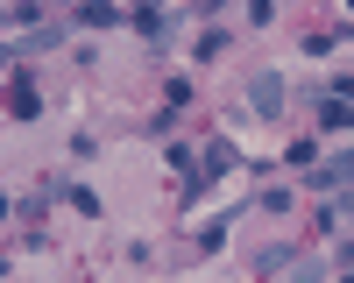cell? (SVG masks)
I'll use <instances>...</instances> for the list:
<instances>
[{
    "label": "cell",
    "mask_w": 354,
    "mask_h": 283,
    "mask_svg": "<svg viewBox=\"0 0 354 283\" xmlns=\"http://www.w3.org/2000/svg\"><path fill=\"white\" fill-rule=\"evenodd\" d=\"M283 99H290L283 71H255V78H248V113H255V121H277V113H283Z\"/></svg>",
    "instance_id": "cell-1"
},
{
    "label": "cell",
    "mask_w": 354,
    "mask_h": 283,
    "mask_svg": "<svg viewBox=\"0 0 354 283\" xmlns=\"http://www.w3.org/2000/svg\"><path fill=\"white\" fill-rule=\"evenodd\" d=\"M305 184H312V191H347V184H354V149H333V156L319 163Z\"/></svg>",
    "instance_id": "cell-2"
},
{
    "label": "cell",
    "mask_w": 354,
    "mask_h": 283,
    "mask_svg": "<svg viewBox=\"0 0 354 283\" xmlns=\"http://www.w3.org/2000/svg\"><path fill=\"white\" fill-rule=\"evenodd\" d=\"M8 113L15 121H36L43 99H36V78H28V64H15V85H8Z\"/></svg>",
    "instance_id": "cell-3"
},
{
    "label": "cell",
    "mask_w": 354,
    "mask_h": 283,
    "mask_svg": "<svg viewBox=\"0 0 354 283\" xmlns=\"http://www.w3.org/2000/svg\"><path fill=\"white\" fill-rule=\"evenodd\" d=\"M234 170V142L220 135V142H205V170H198V184H213V177H227Z\"/></svg>",
    "instance_id": "cell-4"
},
{
    "label": "cell",
    "mask_w": 354,
    "mask_h": 283,
    "mask_svg": "<svg viewBox=\"0 0 354 283\" xmlns=\"http://www.w3.org/2000/svg\"><path fill=\"white\" fill-rule=\"evenodd\" d=\"M319 121L340 135V128H354V106H347V99H326V106H319Z\"/></svg>",
    "instance_id": "cell-5"
},
{
    "label": "cell",
    "mask_w": 354,
    "mask_h": 283,
    "mask_svg": "<svg viewBox=\"0 0 354 283\" xmlns=\"http://www.w3.org/2000/svg\"><path fill=\"white\" fill-rule=\"evenodd\" d=\"M78 21H85V28H113V21H128V14H121V8H85Z\"/></svg>",
    "instance_id": "cell-6"
},
{
    "label": "cell",
    "mask_w": 354,
    "mask_h": 283,
    "mask_svg": "<svg viewBox=\"0 0 354 283\" xmlns=\"http://www.w3.org/2000/svg\"><path fill=\"white\" fill-rule=\"evenodd\" d=\"M71 206H78L85 219H93V213H100V191H93V184H71Z\"/></svg>",
    "instance_id": "cell-7"
},
{
    "label": "cell",
    "mask_w": 354,
    "mask_h": 283,
    "mask_svg": "<svg viewBox=\"0 0 354 283\" xmlns=\"http://www.w3.org/2000/svg\"><path fill=\"white\" fill-rule=\"evenodd\" d=\"M283 262H290V248H283V241H277V248H262V255H255V269H262V276H270V269H283Z\"/></svg>",
    "instance_id": "cell-8"
},
{
    "label": "cell",
    "mask_w": 354,
    "mask_h": 283,
    "mask_svg": "<svg viewBox=\"0 0 354 283\" xmlns=\"http://www.w3.org/2000/svg\"><path fill=\"white\" fill-rule=\"evenodd\" d=\"M198 57H227V28H205V36H198Z\"/></svg>",
    "instance_id": "cell-9"
},
{
    "label": "cell",
    "mask_w": 354,
    "mask_h": 283,
    "mask_svg": "<svg viewBox=\"0 0 354 283\" xmlns=\"http://www.w3.org/2000/svg\"><path fill=\"white\" fill-rule=\"evenodd\" d=\"M326 226H354V198H340V206H326Z\"/></svg>",
    "instance_id": "cell-10"
},
{
    "label": "cell",
    "mask_w": 354,
    "mask_h": 283,
    "mask_svg": "<svg viewBox=\"0 0 354 283\" xmlns=\"http://www.w3.org/2000/svg\"><path fill=\"white\" fill-rule=\"evenodd\" d=\"M333 99H347V106H354V71H340V78H333Z\"/></svg>",
    "instance_id": "cell-11"
},
{
    "label": "cell",
    "mask_w": 354,
    "mask_h": 283,
    "mask_svg": "<svg viewBox=\"0 0 354 283\" xmlns=\"http://www.w3.org/2000/svg\"><path fill=\"white\" fill-rule=\"evenodd\" d=\"M340 283H354V269H347V276H340Z\"/></svg>",
    "instance_id": "cell-12"
}]
</instances>
